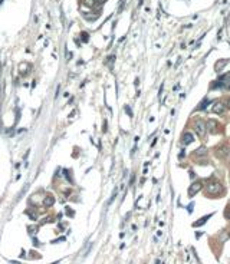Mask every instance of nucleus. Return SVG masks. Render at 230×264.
<instances>
[{"label":"nucleus","instance_id":"obj_1","mask_svg":"<svg viewBox=\"0 0 230 264\" xmlns=\"http://www.w3.org/2000/svg\"><path fill=\"white\" fill-rule=\"evenodd\" d=\"M206 190H207V192H209L210 195H219V194H223V192H224L223 185L220 184V182H216V181L209 182Z\"/></svg>","mask_w":230,"mask_h":264},{"label":"nucleus","instance_id":"obj_2","mask_svg":"<svg viewBox=\"0 0 230 264\" xmlns=\"http://www.w3.org/2000/svg\"><path fill=\"white\" fill-rule=\"evenodd\" d=\"M229 154H230V148H229V145H219V146H216L214 148V155L217 158H226V157H229Z\"/></svg>","mask_w":230,"mask_h":264},{"label":"nucleus","instance_id":"obj_3","mask_svg":"<svg viewBox=\"0 0 230 264\" xmlns=\"http://www.w3.org/2000/svg\"><path fill=\"white\" fill-rule=\"evenodd\" d=\"M194 128H196V132H197V135L199 136H204V134H206V122L204 121H201V119H197L196 121V125H194Z\"/></svg>","mask_w":230,"mask_h":264},{"label":"nucleus","instance_id":"obj_4","mask_svg":"<svg viewBox=\"0 0 230 264\" xmlns=\"http://www.w3.org/2000/svg\"><path fill=\"white\" fill-rule=\"evenodd\" d=\"M217 128H219L217 121L207 119V122H206V129H207V131L211 132V134H216V132H217Z\"/></svg>","mask_w":230,"mask_h":264},{"label":"nucleus","instance_id":"obj_5","mask_svg":"<svg viewBox=\"0 0 230 264\" xmlns=\"http://www.w3.org/2000/svg\"><path fill=\"white\" fill-rule=\"evenodd\" d=\"M201 188H203V184H201L200 181L194 182V184H193V185L190 187V191H188V195H190V197H193V195H194V194H197V192H199V191H200Z\"/></svg>","mask_w":230,"mask_h":264},{"label":"nucleus","instance_id":"obj_6","mask_svg":"<svg viewBox=\"0 0 230 264\" xmlns=\"http://www.w3.org/2000/svg\"><path fill=\"white\" fill-rule=\"evenodd\" d=\"M193 155H194V157H197V158L204 157V155H207V148L203 145V146H200V148H197L196 151L193 152Z\"/></svg>","mask_w":230,"mask_h":264},{"label":"nucleus","instance_id":"obj_7","mask_svg":"<svg viewBox=\"0 0 230 264\" xmlns=\"http://www.w3.org/2000/svg\"><path fill=\"white\" fill-rule=\"evenodd\" d=\"M181 141H183L184 145H188V144H191L193 141H194V136H193L190 132H184V135H183V138H181Z\"/></svg>","mask_w":230,"mask_h":264},{"label":"nucleus","instance_id":"obj_8","mask_svg":"<svg viewBox=\"0 0 230 264\" xmlns=\"http://www.w3.org/2000/svg\"><path fill=\"white\" fill-rule=\"evenodd\" d=\"M213 112L214 113H219V115H222L223 112H224V105H223L222 102H216L213 105Z\"/></svg>","mask_w":230,"mask_h":264},{"label":"nucleus","instance_id":"obj_9","mask_svg":"<svg viewBox=\"0 0 230 264\" xmlns=\"http://www.w3.org/2000/svg\"><path fill=\"white\" fill-rule=\"evenodd\" d=\"M55 204V198L52 195H46L45 200H43V205L45 207H52Z\"/></svg>","mask_w":230,"mask_h":264},{"label":"nucleus","instance_id":"obj_10","mask_svg":"<svg viewBox=\"0 0 230 264\" xmlns=\"http://www.w3.org/2000/svg\"><path fill=\"white\" fill-rule=\"evenodd\" d=\"M211 217V214H209V215H204L203 218H200L199 221H194V224H193V227H200V225H203V223H206L207 220Z\"/></svg>","mask_w":230,"mask_h":264},{"label":"nucleus","instance_id":"obj_11","mask_svg":"<svg viewBox=\"0 0 230 264\" xmlns=\"http://www.w3.org/2000/svg\"><path fill=\"white\" fill-rule=\"evenodd\" d=\"M209 105H210V101H209V99H204V101H203V102H201L200 105L197 106V111H203V109H204L206 106H209Z\"/></svg>","mask_w":230,"mask_h":264},{"label":"nucleus","instance_id":"obj_12","mask_svg":"<svg viewBox=\"0 0 230 264\" xmlns=\"http://www.w3.org/2000/svg\"><path fill=\"white\" fill-rule=\"evenodd\" d=\"M226 66V60H220V62H217V65L214 66V69L216 70H220L222 68H224Z\"/></svg>","mask_w":230,"mask_h":264},{"label":"nucleus","instance_id":"obj_13","mask_svg":"<svg viewBox=\"0 0 230 264\" xmlns=\"http://www.w3.org/2000/svg\"><path fill=\"white\" fill-rule=\"evenodd\" d=\"M85 2V4H86V6H94V4L96 3L95 0H84Z\"/></svg>","mask_w":230,"mask_h":264},{"label":"nucleus","instance_id":"obj_14","mask_svg":"<svg viewBox=\"0 0 230 264\" xmlns=\"http://www.w3.org/2000/svg\"><path fill=\"white\" fill-rule=\"evenodd\" d=\"M82 39H84V42H88V39H89V36L88 35H86V33H82Z\"/></svg>","mask_w":230,"mask_h":264},{"label":"nucleus","instance_id":"obj_15","mask_svg":"<svg viewBox=\"0 0 230 264\" xmlns=\"http://www.w3.org/2000/svg\"><path fill=\"white\" fill-rule=\"evenodd\" d=\"M226 218H227V220H230V207L226 210Z\"/></svg>","mask_w":230,"mask_h":264},{"label":"nucleus","instance_id":"obj_16","mask_svg":"<svg viewBox=\"0 0 230 264\" xmlns=\"http://www.w3.org/2000/svg\"><path fill=\"white\" fill-rule=\"evenodd\" d=\"M227 108L230 109V98H229V101H227Z\"/></svg>","mask_w":230,"mask_h":264}]
</instances>
